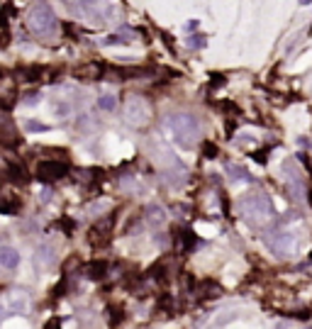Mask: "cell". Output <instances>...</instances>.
<instances>
[{
  "mask_svg": "<svg viewBox=\"0 0 312 329\" xmlns=\"http://www.w3.org/2000/svg\"><path fill=\"white\" fill-rule=\"evenodd\" d=\"M229 173H232V181H249V173H246L244 169H239V166H237V169L232 166Z\"/></svg>",
  "mask_w": 312,
  "mask_h": 329,
  "instance_id": "cell-18",
  "label": "cell"
},
{
  "mask_svg": "<svg viewBox=\"0 0 312 329\" xmlns=\"http://www.w3.org/2000/svg\"><path fill=\"white\" fill-rule=\"evenodd\" d=\"M105 268H107L105 263H90L88 266V276L90 278H100V276H105Z\"/></svg>",
  "mask_w": 312,
  "mask_h": 329,
  "instance_id": "cell-16",
  "label": "cell"
},
{
  "mask_svg": "<svg viewBox=\"0 0 312 329\" xmlns=\"http://www.w3.org/2000/svg\"><path fill=\"white\" fill-rule=\"evenodd\" d=\"M20 210V198L10 190H3L0 193V212L3 215H15Z\"/></svg>",
  "mask_w": 312,
  "mask_h": 329,
  "instance_id": "cell-7",
  "label": "cell"
},
{
  "mask_svg": "<svg viewBox=\"0 0 312 329\" xmlns=\"http://www.w3.org/2000/svg\"><path fill=\"white\" fill-rule=\"evenodd\" d=\"M166 122H169V129L173 132V139L183 146H191L200 134V124L193 115H171Z\"/></svg>",
  "mask_w": 312,
  "mask_h": 329,
  "instance_id": "cell-2",
  "label": "cell"
},
{
  "mask_svg": "<svg viewBox=\"0 0 312 329\" xmlns=\"http://www.w3.org/2000/svg\"><path fill=\"white\" fill-rule=\"evenodd\" d=\"M0 141H3L5 146L20 144V134L15 132V127H13L10 122H3V124H0Z\"/></svg>",
  "mask_w": 312,
  "mask_h": 329,
  "instance_id": "cell-8",
  "label": "cell"
},
{
  "mask_svg": "<svg viewBox=\"0 0 312 329\" xmlns=\"http://www.w3.org/2000/svg\"><path fill=\"white\" fill-rule=\"evenodd\" d=\"M27 129H32V132H47V124H42L37 120H27Z\"/></svg>",
  "mask_w": 312,
  "mask_h": 329,
  "instance_id": "cell-20",
  "label": "cell"
},
{
  "mask_svg": "<svg viewBox=\"0 0 312 329\" xmlns=\"http://www.w3.org/2000/svg\"><path fill=\"white\" fill-rule=\"evenodd\" d=\"M44 329H59V319H49Z\"/></svg>",
  "mask_w": 312,
  "mask_h": 329,
  "instance_id": "cell-22",
  "label": "cell"
},
{
  "mask_svg": "<svg viewBox=\"0 0 312 329\" xmlns=\"http://www.w3.org/2000/svg\"><path fill=\"white\" fill-rule=\"evenodd\" d=\"M124 117L132 122V124H144L149 120V105L141 100V98H132L124 107Z\"/></svg>",
  "mask_w": 312,
  "mask_h": 329,
  "instance_id": "cell-5",
  "label": "cell"
},
{
  "mask_svg": "<svg viewBox=\"0 0 312 329\" xmlns=\"http://www.w3.org/2000/svg\"><path fill=\"white\" fill-rule=\"evenodd\" d=\"M300 5H312V0H300Z\"/></svg>",
  "mask_w": 312,
  "mask_h": 329,
  "instance_id": "cell-23",
  "label": "cell"
},
{
  "mask_svg": "<svg viewBox=\"0 0 312 329\" xmlns=\"http://www.w3.org/2000/svg\"><path fill=\"white\" fill-rule=\"evenodd\" d=\"M20 263V254L13 246H3L0 249V266L3 268H15Z\"/></svg>",
  "mask_w": 312,
  "mask_h": 329,
  "instance_id": "cell-9",
  "label": "cell"
},
{
  "mask_svg": "<svg viewBox=\"0 0 312 329\" xmlns=\"http://www.w3.org/2000/svg\"><path fill=\"white\" fill-rule=\"evenodd\" d=\"M39 73H42V71H39L37 66H32V69H20V71H17V76H20L17 81H27V83H30V81H39Z\"/></svg>",
  "mask_w": 312,
  "mask_h": 329,
  "instance_id": "cell-11",
  "label": "cell"
},
{
  "mask_svg": "<svg viewBox=\"0 0 312 329\" xmlns=\"http://www.w3.org/2000/svg\"><path fill=\"white\" fill-rule=\"evenodd\" d=\"M69 173V166L64 161H42L39 169H37V176L42 181H59Z\"/></svg>",
  "mask_w": 312,
  "mask_h": 329,
  "instance_id": "cell-4",
  "label": "cell"
},
{
  "mask_svg": "<svg viewBox=\"0 0 312 329\" xmlns=\"http://www.w3.org/2000/svg\"><path fill=\"white\" fill-rule=\"evenodd\" d=\"M164 220H166V215H164V210H161L159 205H151V208H149V222L161 225Z\"/></svg>",
  "mask_w": 312,
  "mask_h": 329,
  "instance_id": "cell-14",
  "label": "cell"
},
{
  "mask_svg": "<svg viewBox=\"0 0 312 329\" xmlns=\"http://www.w3.org/2000/svg\"><path fill=\"white\" fill-rule=\"evenodd\" d=\"M37 261H42V263H52V261H54V251H52V249H47V246H42V249H39Z\"/></svg>",
  "mask_w": 312,
  "mask_h": 329,
  "instance_id": "cell-17",
  "label": "cell"
},
{
  "mask_svg": "<svg viewBox=\"0 0 312 329\" xmlns=\"http://www.w3.org/2000/svg\"><path fill=\"white\" fill-rule=\"evenodd\" d=\"M27 27L32 35L42 37V39H54L56 30H59V20L52 10V5L47 0H37L27 13Z\"/></svg>",
  "mask_w": 312,
  "mask_h": 329,
  "instance_id": "cell-1",
  "label": "cell"
},
{
  "mask_svg": "<svg viewBox=\"0 0 312 329\" xmlns=\"http://www.w3.org/2000/svg\"><path fill=\"white\" fill-rule=\"evenodd\" d=\"M66 3H73V0H66Z\"/></svg>",
  "mask_w": 312,
  "mask_h": 329,
  "instance_id": "cell-25",
  "label": "cell"
},
{
  "mask_svg": "<svg viewBox=\"0 0 312 329\" xmlns=\"http://www.w3.org/2000/svg\"><path fill=\"white\" fill-rule=\"evenodd\" d=\"M22 103H25V105H37V103H39V95H37V93H30V95H25Z\"/></svg>",
  "mask_w": 312,
  "mask_h": 329,
  "instance_id": "cell-21",
  "label": "cell"
},
{
  "mask_svg": "<svg viewBox=\"0 0 312 329\" xmlns=\"http://www.w3.org/2000/svg\"><path fill=\"white\" fill-rule=\"evenodd\" d=\"M98 107L105 110V112H112V110L117 107V98H115V95H100V98H98Z\"/></svg>",
  "mask_w": 312,
  "mask_h": 329,
  "instance_id": "cell-12",
  "label": "cell"
},
{
  "mask_svg": "<svg viewBox=\"0 0 312 329\" xmlns=\"http://www.w3.org/2000/svg\"><path fill=\"white\" fill-rule=\"evenodd\" d=\"M27 305V295L22 293V290H13L10 295H8V307L10 310H22Z\"/></svg>",
  "mask_w": 312,
  "mask_h": 329,
  "instance_id": "cell-10",
  "label": "cell"
},
{
  "mask_svg": "<svg viewBox=\"0 0 312 329\" xmlns=\"http://www.w3.org/2000/svg\"><path fill=\"white\" fill-rule=\"evenodd\" d=\"M242 210L249 215V217H256V220H263L268 215H273V203L266 193H251L242 200Z\"/></svg>",
  "mask_w": 312,
  "mask_h": 329,
  "instance_id": "cell-3",
  "label": "cell"
},
{
  "mask_svg": "<svg viewBox=\"0 0 312 329\" xmlns=\"http://www.w3.org/2000/svg\"><path fill=\"white\" fill-rule=\"evenodd\" d=\"M205 44H208V42H205L203 35H191V37H188V47H191V49H203Z\"/></svg>",
  "mask_w": 312,
  "mask_h": 329,
  "instance_id": "cell-15",
  "label": "cell"
},
{
  "mask_svg": "<svg viewBox=\"0 0 312 329\" xmlns=\"http://www.w3.org/2000/svg\"><path fill=\"white\" fill-rule=\"evenodd\" d=\"M293 244H295V237H293L290 232H280V234L273 237L271 249H273L276 256H288V254L293 251Z\"/></svg>",
  "mask_w": 312,
  "mask_h": 329,
  "instance_id": "cell-6",
  "label": "cell"
},
{
  "mask_svg": "<svg viewBox=\"0 0 312 329\" xmlns=\"http://www.w3.org/2000/svg\"><path fill=\"white\" fill-rule=\"evenodd\" d=\"M54 112H56L59 117H66V115L71 112V107H69V103H56V105H54Z\"/></svg>",
  "mask_w": 312,
  "mask_h": 329,
  "instance_id": "cell-19",
  "label": "cell"
},
{
  "mask_svg": "<svg viewBox=\"0 0 312 329\" xmlns=\"http://www.w3.org/2000/svg\"><path fill=\"white\" fill-rule=\"evenodd\" d=\"M8 173H10V178L15 183H25V171H22V166H17V163H8Z\"/></svg>",
  "mask_w": 312,
  "mask_h": 329,
  "instance_id": "cell-13",
  "label": "cell"
},
{
  "mask_svg": "<svg viewBox=\"0 0 312 329\" xmlns=\"http://www.w3.org/2000/svg\"><path fill=\"white\" fill-rule=\"evenodd\" d=\"M0 78H3V69H0Z\"/></svg>",
  "mask_w": 312,
  "mask_h": 329,
  "instance_id": "cell-24",
  "label": "cell"
}]
</instances>
